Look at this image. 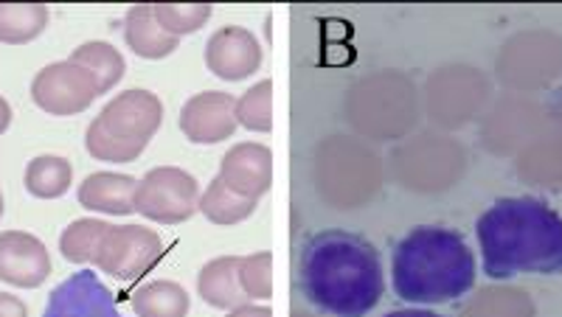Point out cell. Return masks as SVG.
Listing matches in <instances>:
<instances>
[{"mask_svg": "<svg viewBox=\"0 0 562 317\" xmlns=\"http://www.w3.org/2000/svg\"><path fill=\"white\" fill-rule=\"evenodd\" d=\"M70 180H74V169L68 160L57 155H43L26 166V191L37 200L63 197L70 189Z\"/></svg>", "mask_w": 562, "mask_h": 317, "instance_id": "ac0fdd59", "label": "cell"}, {"mask_svg": "<svg viewBox=\"0 0 562 317\" xmlns=\"http://www.w3.org/2000/svg\"><path fill=\"white\" fill-rule=\"evenodd\" d=\"M220 180L245 200H259L273 183V155L262 144H237L223 158Z\"/></svg>", "mask_w": 562, "mask_h": 317, "instance_id": "7c38bea8", "label": "cell"}, {"mask_svg": "<svg viewBox=\"0 0 562 317\" xmlns=\"http://www.w3.org/2000/svg\"><path fill=\"white\" fill-rule=\"evenodd\" d=\"M209 18V3H158V7H155V20H158L160 29L172 34V37L198 32L200 26H205V20Z\"/></svg>", "mask_w": 562, "mask_h": 317, "instance_id": "7402d4cb", "label": "cell"}, {"mask_svg": "<svg viewBox=\"0 0 562 317\" xmlns=\"http://www.w3.org/2000/svg\"><path fill=\"white\" fill-rule=\"evenodd\" d=\"M0 214H3V194H0Z\"/></svg>", "mask_w": 562, "mask_h": 317, "instance_id": "83f0119b", "label": "cell"}, {"mask_svg": "<svg viewBox=\"0 0 562 317\" xmlns=\"http://www.w3.org/2000/svg\"><path fill=\"white\" fill-rule=\"evenodd\" d=\"M133 312L138 317H186L189 295L175 281H153L133 295Z\"/></svg>", "mask_w": 562, "mask_h": 317, "instance_id": "e0dca14e", "label": "cell"}, {"mask_svg": "<svg viewBox=\"0 0 562 317\" xmlns=\"http://www.w3.org/2000/svg\"><path fill=\"white\" fill-rule=\"evenodd\" d=\"M52 273V259L37 236L26 230H7L0 234V281L32 290Z\"/></svg>", "mask_w": 562, "mask_h": 317, "instance_id": "30bf717a", "label": "cell"}, {"mask_svg": "<svg viewBox=\"0 0 562 317\" xmlns=\"http://www.w3.org/2000/svg\"><path fill=\"white\" fill-rule=\"evenodd\" d=\"M237 124L254 129V133H270L273 129V82L254 84L237 102Z\"/></svg>", "mask_w": 562, "mask_h": 317, "instance_id": "44dd1931", "label": "cell"}, {"mask_svg": "<svg viewBox=\"0 0 562 317\" xmlns=\"http://www.w3.org/2000/svg\"><path fill=\"white\" fill-rule=\"evenodd\" d=\"M205 65L220 79L239 82V79L259 70V65H262V45H259V39L248 29L225 26L211 34L209 45H205Z\"/></svg>", "mask_w": 562, "mask_h": 317, "instance_id": "8fae6325", "label": "cell"}, {"mask_svg": "<svg viewBox=\"0 0 562 317\" xmlns=\"http://www.w3.org/2000/svg\"><path fill=\"white\" fill-rule=\"evenodd\" d=\"M391 273L396 298L408 304H448L470 292L475 259L461 234L425 225L396 245Z\"/></svg>", "mask_w": 562, "mask_h": 317, "instance_id": "3957f363", "label": "cell"}, {"mask_svg": "<svg viewBox=\"0 0 562 317\" xmlns=\"http://www.w3.org/2000/svg\"><path fill=\"white\" fill-rule=\"evenodd\" d=\"M228 317H273V312L268 306H239V309H231Z\"/></svg>", "mask_w": 562, "mask_h": 317, "instance_id": "d4e9b609", "label": "cell"}, {"mask_svg": "<svg viewBox=\"0 0 562 317\" xmlns=\"http://www.w3.org/2000/svg\"><path fill=\"white\" fill-rule=\"evenodd\" d=\"M200 208L198 180L183 169L160 166L147 172L135 189V211L153 223L178 225L186 223Z\"/></svg>", "mask_w": 562, "mask_h": 317, "instance_id": "8992f818", "label": "cell"}, {"mask_svg": "<svg viewBox=\"0 0 562 317\" xmlns=\"http://www.w3.org/2000/svg\"><path fill=\"white\" fill-rule=\"evenodd\" d=\"M124 37L138 57L147 59L169 57L178 48V37L160 29V23L155 20V7H147V3L130 9Z\"/></svg>", "mask_w": 562, "mask_h": 317, "instance_id": "9a60e30c", "label": "cell"}, {"mask_svg": "<svg viewBox=\"0 0 562 317\" xmlns=\"http://www.w3.org/2000/svg\"><path fill=\"white\" fill-rule=\"evenodd\" d=\"M70 63L82 65L85 70H90V77L97 79L99 90L108 93L119 84V79L124 77V57L115 52L110 43H85L79 48H74L70 54Z\"/></svg>", "mask_w": 562, "mask_h": 317, "instance_id": "d6986e66", "label": "cell"}, {"mask_svg": "<svg viewBox=\"0 0 562 317\" xmlns=\"http://www.w3.org/2000/svg\"><path fill=\"white\" fill-rule=\"evenodd\" d=\"M59 253L74 264H97L119 281H138L164 256V241L140 225H108L102 219H79L59 239Z\"/></svg>", "mask_w": 562, "mask_h": 317, "instance_id": "277c9868", "label": "cell"}, {"mask_svg": "<svg viewBox=\"0 0 562 317\" xmlns=\"http://www.w3.org/2000/svg\"><path fill=\"white\" fill-rule=\"evenodd\" d=\"M135 189L138 180L130 174H113L99 172L90 174L82 185H79V205L88 211H102V214L127 216L135 211Z\"/></svg>", "mask_w": 562, "mask_h": 317, "instance_id": "4fadbf2b", "label": "cell"}, {"mask_svg": "<svg viewBox=\"0 0 562 317\" xmlns=\"http://www.w3.org/2000/svg\"><path fill=\"white\" fill-rule=\"evenodd\" d=\"M43 317H124L115 309L113 292L93 270H79L48 295Z\"/></svg>", "mask_w": 562, "mask_h": 317, "instance_id": "ba28073f", "label": "cell"}, {"mask_svg": "<svg viewBox=\"0 0 562 317\" xmlns=\"http://www.w3.org/2000/svg\"><path fill=\"white\" fill-rule=\"evenodd\" d=\"M9 124H12V107H9V102L0 95V135L7 133Z\"/></svg>", "mask_w": 562, "mask_h": 317, "instance_id": "484cf974", "label": "cell"}, {"mask_svg": "<svg viewBox=\"0 0 562 317\" xmlns=\"http://www.w3.org/2000/svg\"><path fill=\"white\" fill-rule=\"evenodd\" d=\"M239 279L250 301L273 298V256L254 253L239 261Z\"/></svg>", "mask_w": 562, "mask_h": 317, "instance_id": "603a6c76", "label": "cell"}, {"mask_svg": "<svg viewBox=\"0 0 562 317\" xmlns=\"http://www.w3.org/2000/svg\"><path fill=\"white\" fill-rule=\"evenodd\" d=\"M160 118H164V107L158 95L149 90H127L115 95L88 127V135H85L88 152L108 163H130L147 149L153 135L158 133Z\"/></svg>", "mask_w": 562, "mask_h": 317, "instance_id": "5b68a950", "label": "cell"}, {"mask_svg": "<svg viewBox=\"0 0 562 317\" xmlns=\"http://www.w3.org/2000/svg\"><path fill=\"white\" fill-rule=\"evenodd\" d=\"M48 23L43 3H0V43L23 45L40 37Z\"/></svg>", "mask_w": 562, "mask_h": 317, "instance_id": "2e32d148", "label": "cell"}, {"mask_svg": "<svg viewBox=\"0 0 562 317\" xmlns=\"http://www.w3.org/2000/svg\"><path fill=\"white\" fill-rule=\"evenodd\" d=\"M0 317H29V309L20 298L0 292Z\"/></svg>", "mask_w": 562, "mask_h": 317, "instance_id": "cb8c5ba5", "label": "cell"}, {"mask_svg": "<svg viewBox=\"0 0 562 317\" xmlns=\"http://www.w3.org/2000/svg\"><path fill=\"white\" fill-rule=\"evenodd\" d=\"M239 261L234 256L225 259H214L203 267V273L198 279L200 298L214 309H239L248 306V295H245L243 279H239Z\"/></svg>", "mask_w": 562, "mask_h": 317, "instance_id": "5bb4252c", "label": "cell"}, {"mask_svg": "<svg viewBox=\"0 0 562 317\" xmlns=\"http://www.w3.org/2000/svg\"><path fill=\"white\" fill-rule=\"evenodd\" d=\"M102 95L97 79L82 65L54 63L43 68L32 82V99L40 110L52 115H77L93 104V99Z\"/></svg>", "mask_w": 562, "mask_h": 317, "instance_id": "52a82bcc", "label": "cell"}, {"mask_svg": "<svg viewBox=\"0 0 562 317\" xmlns=\"http://www.w3.org/2000/svg\"><path fill=\"white\" fill-rule=\"evenodd\" d=\"M200 211H203L214 225H237L254 214L256 200L239 197V194H234V191L217 178L209 189H205L203 197H200Z\"/></svg>", "mask_w": 562, "mask_h": 317, "instance_id": "ffe728a7", "label": "cell"}, {"mask_svg": "<svg viewBox=\"0 0 562 317\" xmlns=\"http://www.w3.org/2000/svg\"><path fill=\"white\" fill-rule=\"evenodd\" d=\"M383 317H441V315H434V312L428 309H394Z\"/></svg>", "mask_w": 562, "mask_h": 317, "instance_id": "4316f807", "label": "cell"}, {"mask_svg": "<svg viewBox=\"0 0 562 317\" xmlns=\"http://www.w3.org/2000/svg\"><path fill=\"white\" fill-rule=\"evenodd\" d=\"M180 129L194 144H220L237 129V99L220 90L194 95L180 110Z\"/></svg>", "mask_w": 562, "mask_h": 317, "instance_id": "9c48e42d", "label": "cell"}, {"mask_svg": "<svg viewBox=\"0 0 562 317\" xmlns=\"http://www.w3.org/2000/svg\"><path fill=\"white\" fill-rule=\"evenodd\" d=\"M299 284L321 315L366 317L383 298L378 248L349 230L315 234L301 250Z\"/></svg>", "mask_w": 562, "mask_h": 317, "instance_id": "6da1fadb", "label": "cell"}, {"mask_svg": "<svg viewBox=\"0 0 562 317\" xmlns=\"http://www.w3.org/2000/svg\"><path fill=\"white\" fill-rule=\"evenodd\" d=\"M475 234L490 279L562 273V216L543 200H498L481 214Z\"/></svg>", "mask_w": 562, "mask_h": 317, "instance_id": "7a4b0ae2", "label": "cell"}]
</instances>
